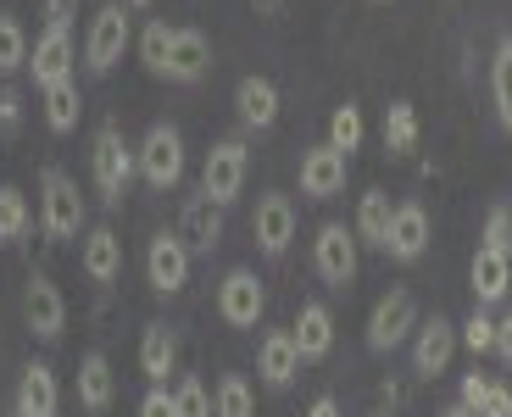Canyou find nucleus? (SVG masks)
<instances>
[{"label": "nucleus", "instance_id": "46", "mask_svg": "<svg viewBox=\"0 0 512 417\" xmlns=\"http://www.w3.org/2000/svg\"><path fill=\"white\" fill-rule=\"evenodd\" d=\"M284 0H256V12H279Z\"/></svg>", "mask_w": 512, "mask_h": 417}, {"label": "nucleus", "instance_id": "8", "mask_svg": "<svg viewBox=\"0 0 512 417\" xmlns=\"http://www.w3.org/2000/svg\"><path fill=\"white\" fill-rule=\"evenodd\" d=\"M190 245L179 240V228L173 234H151V245H145V278H151V290L156 295H179L184 284H190Z\"/></svg>", "mask_w": 512, "mask_h": 417}, {"label": "nucleus", "instance_id": "22", "mask_svg": "<svg viewBox=\"0 0 512 417\" xmlns=\"http://www.w3.org/2000/svg\"><path fill=\"white\" fill-rule=\"evenodd\" d=\"M468 284H474V306H501L512 290V256L501 251H474V267H468Z\"/></svg>", "mask_w": 512, "mask_h": 417}, {"label": "nucleus", "instance_id": "23", "mask_svg": "<svg viewBox=\"0 0 512 417\" xmlns=\"http://www.w3.org/2000/svg\"><path fill=\"white\" fill-rule=\"evenodd\" d=\"M17 412L28 417H56V406H62V390H56V373L51 362H28L23 379H17Z\"/></svg>", "mask_w": 512, "mask_h": 417}, {"label": "nucleus", "instance_id": "16", "mask_svg": "<svg viewBox=\"0 0 512 417\" xmlns=\"http://www.w3.org/2000/svg\"><path fill=\"white\" fill-rule=\"evenodd\" d=\"M256 373L268 390H290L295 373H301V351H295V334L290 329H268L256 340Z\"/></svg>", "mask_w": 512, "mask_h": 417}, {"label": "nucleus", "instance_id": "7", "mask_svg": "<svg viewBox=\"0 0 512 417\" xmlns=\"http://www.w3.org/2000/svg\"><path fill=\"white\" fill-rule=\"evenodd\" d=\"M262 312H268V290H262V278H256L251 267H229L223 284H218V317L229 323V329H256Z\"/></svg>", "mask_w": 512, "mask_h": 417}, {"label": "nucleus", "instance_id": "40", "mask_svg": "<svg viewBox=\"0 0 512 417\" xmlns=\"http://www.w3.org/2000/svg\"><path fill=\"white\" fill-rule=\"evenodd\" d=\"M485 395H490V379H485V373H468V379H462V406H468L474 417H479V406H485Z\"/></svg>", "mask_w": 512, "mask_h": 417}, {"label": "nucleus", "instance_id": "33", "mask_svg": "<svg viewBox=\"0 0 512 417\" xmlns=\"http://www.w3.org/2000/svg\"><path fill=\"white\" fill-rule=\"evenodd\" d=\"M362 134H368V123H362V106H334V112H329V145H334V151H362Z\"/></svg>", "mask_w": 512, "mask_h": 417}, {"label": "nucleus", "instance_id": "2", "mask_svg": "<svg viewBox=\"0 0 512 417\" xmlns=\"http://www.w3.org/2000/svg\"><path fill=\"white\" fill-rule=\"evenodd\" d=\"M84 195L78 184L62 173V167H45L39 173V228L51 234V240H78L84 234Z\"/></svg>", "mask_w": 512, "mask_h": 417}, {"label": "nucleus", "instance_id": "48", "mask_svg": "<svg viewBox=\"0 0 512 417\" xmlns=\"http://www.w3.org/2000/svg\"><path fill=\"white\" fill-rule=\"evenodd\" d=\"M12 417H28V412H17V406H12Z\"/></svg>", "mask_w": 512, "mask_h": 417}, {"label": "nucleus", "instance_id": "12", "mask_svg": "<svg viewBox=\"0 0 512 417\" xmlns=\"http://www.w3.org/2000/svg\"><path fill=\"white\" fill-rule=\"evenodd\" d=\"M346 173H351V156L334 151L329 139L312 145V151H301V195L307 201H334V195L346 190Z\"/></svg>", "mask_w": 512, "mask_h": 417}, {"label": "nucleus", "instance_id": "31", "mask_svg": "<svg viewBox=\"0 0 512 417\" xmlns=\"http://www.w3.org/2000/svg\"><path fill=\"white\" fill-rule=\"evenodd\" d=\"M212 417H256V390L240 373H223L218 390H212Z\"/></svg>", "mask_w": 512, "mask_h": 417}, {"label": "nucleus", "instance_id": "45", "mask_svg": "<svg viewBox=\"0 0 512 417\" xmlns=\"http://www.w3.org/2000/svg\"><path fill=\"white\" fill-rule=\"evenodd\" d=\"M440 417H474V412H468V406L457 401V406H446V412H440Z\"/></svg>", "mask_w": 512, "mask_h": 417}, {"label": "nucleus", "instance_id": "32", "mask_svg": "<svg viewBox=\"0 0 512 417\" xmlns=\"http://www.w3.org/2000/svg\"><path fill=\"white\" fill-rule=\"evenodd\" d=\"M28 51H34V45H28L23 23H17L12 12H0V73H6V78L23 73V67H28Z\"/></svg>", "mask_w": 512, "mask_h": 417}, {"label": "nucleus", "instance_id": "36", "mask_svg": "<svg viewBox=\"0 0 512 417\" xmlns=\"http://www.w3.org/2000/svg\"><path fill=\"white\" fill-rule=\"evenodd\" d=\"M173 401H179V417H212V395H206V384L195 373H184L173 384Z\"/></svg>", "mask_w": 512, "mask_h": 417}, {"label": "nucleus", "instance_id": "21", "mask_svg": "<svg viewBox=\"0 0 512 417\" xmlns=\"http://www.w3.org/2000/svg\"><path fill=\"white\" fill-rule=\"evenodd\" d=\"M290 334H295V351H301V362H323V356L334 351V312H329L323 301H307L301 312H295Z\"/></svg>", "mask_w": 512, "mask_h": 417}, {"label": "nucleus", "instance_id": "25", "mask_svg": "<svg viewBox=\"0 0 512 417\" xmlns=\"http://www.w3.org/2000/svg\"><path fill=\"white\" fill-rule=\"evenodd\" d=\"M140 367H145V379H151V384H162L167 373L179 367V334L167 329L162 317L145 323V334H140Z\"/></svg>", "mask_w": 512, "mask_h": 417}, {"label": "nucleus", "instance_id": "30", "mask_svg": "<svg viewBox=\"0 0 512 417\" xmlns=\"http://www.w3.org/2000/svg\"><path fill=\"white\" fill-rule=\"evenodd\" d=\"M490 95H496V117L501 128L512 134V34L496 45V56H490Z\"/></svg>", "mask_w": 512, "mask_h": 417}, {"label": "nucleus", "instance_id": "19", "mask_svg": "<svg viewBox=\"0 0 512 417\" xmlns=\"http://www.w3.org/2000/svg\"><path fill=\"white\" fill-rule=\"evenodd\" d=\"M78 262H84V273H90V284H112L117 273H123V240H117L112 223H95L84 228V245H78Z\"/></svg>", "mask_w": 512, "mask_h": 417}, {"label": "nucleus", "instance_id": "29", "mask_svg": "<svg viewBox=\"0 0 512 417\" xmlns=\"http://www.w3.org/2000/svg\"><path fill=\"white\" fill-rule=\"evenodd\" d=\"M28 228H34V206H28V195L12 190V184H0V245L28 240Z\"/></svg>", "mask_w": 512, "mask_h": 417}, {"label": "nucleus", "instance_id": "10", "mask_svg": "<svg viewBox=\"0 0 512 417\" xmlns=\"http://www.w3.org/2000/svg\"><path fill=\"white\" fill-rule=\"evenodd\" d=\"M23 317H28V329H34V340H62V329H67V301H62V290L51 284V273H28V284H23Z\"/></svg>", "mask_w": 512, "mask_h": 417}, {"label": "nucleus", "instance_id": "42", "mask_svg": "<svg viewBox=\"0 0 512 417\" xmlns=\"http://www.w3.org/2000/svg\"><path fill=\"white\" fill-rule=\"evenodd\" d=\"M73 12H78V0H45V23H56V28L73 23Z\"/></svg>", "mask_w": 512, "mask_h": 417}, {"label": "nucleus", "instance_id": "3", "mask_svg": "<svg viewBox=\"0 0 512 417\" xmlns=\"http://www.w3.org/2000/svg\"><path fill=\"white\" fill-rule=\"evenodd\" d=\"M134 162H140V178L151 190H179L184 184V134L173 123H151L140 139V151H134Z\"/></svg>", "mask_w": 512, "mask_h": 417}, {"label": "nucleus", "instance_id": "1", "mask_svg": "<svg viewBox=\"0 0 512 417\" xmlns=\"http://www.w3.org/2000/svg\"><path fill=\"white\" fill-rule=\"evenodd\" d=\"M140 173V162H134V151H128V139L117 123H101L95 128V145H90V178L95 190H101L106 206H123L128 195V178Z\"/></svg>", "mask_w": 512, "mask_h": 417}, {"label": "nucleus", "instance_id": "5", "mask_svg": "<svg viewBox=\"0 0 512 417\" xmlns=\"http://www.w3.org/2000/svg\"><path fill=\"white\" fill-rule=\"evenodd\" d=\"M357 262H362V245L346 223H323L318 240H312V267L329 290H346L351 278H357Z\"/></svg>", "mask_w": 512, "mask_h": 417}, {"label": "nucleus", "instance_id": "24", "mask_svg": "<svg viewBox=\"0 0 512 417\" xmlns=\"http://www.w3.org/2000/svg\"><path fill=\"white\" fill-rule=\"evenodd\" d=\"M117 401V379H112V362H106L101 351H90L84 362H78V406L84 412H95L101 417L106 406Z\"/></svg>", "mask_w": 512, "mask_h": 417}, {"label": "nucleus", "instance_id": "39", "mask_svg": "<svg viewBox=\"0 0 512 417\" xmlns=\"http://www.w3.org/2000/svg\"><path fill=\"white\" fill-rule=\"evenodd\" d=\"M140 417H179V401H173V390H162V384H151L140 401Z\"/></svg>", "mask_w": 512, "mask_h": 417}, {"label": "nucleus", "instance_id": "37", "mask_svg": "<svg viewBox=\"0 0 512 417\" xmlns=\"http://www.w3.org/2000/svg\"><path fill=\"white\" fill-rule=\"evenodd\" d=\"M485 251H501V256H512V206H490V217H485Z\"/></svg>", "mask_w": 512, "mask_h": 417}, {"label": "nucleus", "instance_id": "6", "mask_svg": "<svg viewBox=\"0 0 512 417\" xmlns=\"http://www.w3.org/2000/svg\"><path fill=\"white\" fill-rule=\"evenodd\" d=\"M128 51V12L123 0H106L101 12L90 17V34H84V67L90 73H112Z\"/></svg>", "mask_w": 512, "mask_h": 417}, {"label": "nucleus", "instance_id": "20", "mask_svg": "<svg viewBox=\"0 0 512 417\" xmlns=\"http://www.w3.org/2000/svg\"><path fill=\"white\" fill-rule=\"evenodd\" d=\"M429 251V212L418 201H401L396 217H390V240H384V256H396V262H418Z\"/></svg>", "mask_w": 512, "mask_h": 417}, {"label": "nucleus", "instance_id": "26", "mask_svg": "<svg viewBox=\"0 0 512 417\" xmlns=\"http://www.w3.org/2000/svg\"><path fill=\"white\" fill-rule=\"evenodd\" d=\"M390 217H396V206H390V195L384 190H368L357 201V245H373V251H384V240H390Z\"/></svg>", "mask_w": 512, "mask_h": 417}, {"label": "nucleus", "instance_id": "28", "mask_svg": "<svg viewBox=\"0 0 512 417\" xmlns=\"http://www.w3.org/2000/svg\"><path fill=\"white\" fill-rule=\"evenodd\" d=\"M78 112H84V101H78V78H62V84L45 89V123H51V134H73Z\"/></svg>", "mask_w": 512, "mask_h": 417}, {"label": "nucleus", "instance_id": "43", "mask_svg": "<svg viewBox=\"0 0 512 417\" xmlns=\"http://www.w3.org/2000/svg\"><path fill=\"white\" fill-rule=\"evenodd\" d=\"M496 356H501V362L512 367V312H507V317H501V323H496Z\"/></svg>", "mask_w": 512, "mask_h": 417}, {"label": "nucleus", "instance_id": "27", "mask_svg": "<svg viewBox=\"0 0 512 417\" xmlns=\"http://www.w3.org/2000/svg\"><path fill=\"white\" fill-rule=\"evenodd\" d=\"M384 151H390V156H412V151H418V112H412V101H390V106H384Z\"/></svg>", "mask_w": 512, "mask_h": 417}, {"label": "nucleus", "instance_id": "9", "mask_svg": "<svg viewBox=\"0 0 512 417\" xmlns=\"http://www.w3.org/2000/svg\"><path fill=\"white\" fill-rule=\"evenodd\" d=\"M412 329H418V301L407 290L379 295V306L368 312V351H396L412 340Z\"/></svg>", "mask_w": 512, "mask_h": 417}, {"label": "nucleus", "instance_id": "17", "mask_svg": "<svg viewBox=\"0 0 512 417\" xmlns=\"http://www.w3.org/2000/svg\"><path fill=\"white\" fill-rule=\"evenodd\" d=\"M279 106H284V101H279V84H273V78L245 73L240 84H234V112H240V123L256 128V134L279 123Z\"/></svg>", "mask_w": 512, "mask_h": 417}, {"label": "nucleus", "instance_id": "35", "mask_svg": "<svg viewBox=\"0 0 512 417\" xmlns=\"http://www.w3.org/2000/svg\"><path fill=\"white\" fill-rule=\"evenodd\" d=\"M457 345H468L474 356L496 351V317H485V306H474V317L457 329Z\"/></svg>", "mask_w": 512, "mask_h": 417}, {"label": "nucleus", "instance_id": "38", "mask_svg": "<svg viewBox=\"0 0 512 417\" xmlns=\"http://www.w3.org/2000/svg\"><path fill=\"white\" fill-rule=\"evenodd\" d=\"M23 128V89H0V134H17Z\"/></svg>", "mask_w": 512, "mask_h": 417}, {"label": "nucleus", "instance_id": "4", "mask_svg": "<svg viewBox=\"0 0 512 417\" xmlns=\"http://www.w3.org/2000/svg\"><path fill=\"white\" fill-rule=\"evenodd\" d=\"M245 173H251V151H245V139H218V145L206 151V162H201V195H206V201H218V206L240 201Z\"/></svg>", "mask_w": 512, "mask_h": 417}, {"label": "nucleus", "instance_id": "47", "mask_svg": "<svg viewBox=\"0 0 512 417\" xmlns=\"http://www.w3.org/2000/svg\"><path fill=\"white\" fill-rule=\"evenodd\" d=\"M123 6H156V0H123Z\"/></svg>", "mask_w": 512, "mask_h": 417}, {"label": "nucleus", "instance_id": "41", "mask_svg": "<svg viewBox=\"0 0 512 417\" xmlns=\"http://www.w3.org/2000/svg\"><path fill=\"white\" fill-rule=\"evenodd\" d=\"M479 417H512V390L507 384H490L485 406H479Z\"/></svg>", "mask_w": 512, "mask_h": 417}, {"label": "nucleus", "instance_id": "13", "mask_svg": "<svg viewBox=\"0 0 512 417\" xmlns=\"http://www.w3.org/2000/svg\"><path fill=\"white\" fill-rule=\"evenodd\" d=\"M73 34L67 28H56V23H45V34L34 39V51H28V73H34V84L39 89H51V84H62V78H73Z\"/></svg>", "mask_w": 512, "mask_h": 417}, {"label": "nucleus", "instance_id": "49", "mask_svg": "<svg viewBox=\"0 0 512 417\" xmlns=\"http://www.w3.org/2000/svg\"><path fill=\"white\" fill-rule=\"evenodd\" d=\"M379 417H390V412H379Z\"/></svg>", "mask_w": 512, "mask_h": 417}, {"label": "nucleus", "instance_id": "15", "mask_svg": "<svg viewBox=\"0 0 512 417\" xmlns=\"http://www.w3.org/2000/svg\"><path fill=\"white\" fill-rule=\"evenodd\" d=\"M251 234L262 245V256H284L295 240V201L290 195H262L256 201V217H251Z\"/></svg>", "mask_w": 512, "mask_h": 417}, {"label": "nucleus", "instance_id": "34", "mask_svg": "<svg viewBox=\"0 0 512 417\" xmlns=\"http://www.w3.org/2000/svg\"><path fill=\"white\" fill-rule=\"evenodd\" d=\"M173 34H179V28H167V23H151V28L140 34V62L151 67L156 78L167 73V56H173Z\"/></svg>", "mask_w": 512, "mask_h": 417}, {"label": "nucleus", "instance_id": "14", "mask_svg": "<svg viewBox=\"0 0 512 417\" xmlns=\"http://www.w3.org/2000/svg\"><path fill=\"white\" fill-rule=\"evenodd\" d=\"M179 240L190 245V256H212L223 245V206L206 201V195H190L179 206Z\"/></svg>", "mask_w": 512, "mask_h": 417}, {"label": "nucleus", "instance_id": "11", "mask_svg": "<svg viewBox=\"0 0 512 417\" xmlns=\"http://www.w3.org/2000/svg\"><path fill=\"white\" fill-rule=\"evenodd\" d=\"M451 356H457V323H446V317H423L418 329H412V373L418 379H440L451 367Z\"/></svg>", "mask_w": 512, "mask_h": 417}, {"label": "nucleus", "instance_id": "44", "mask_svg": "<svg viewBox=\"0 0 512 417\" xmlns=\"http://www.w3.org/2000/svg\"><path fill=\"white\" fill-rule=\"evenodd\" d=\"M307 417H340V401H334V395H318V401L307 406Z\"/></svg>", "mask_w": 512, "mask_h": 417}, {"label": "nucleus", "instance_id": "18", "mask_svg": "<svg viewBox=\"0 0 512 417\" xmlns=\"http://www.w3.org/2000/svg\"><path fill=\"white\" fill-rule=\"evenodd\" d=\"M212 73V39L201 28H179L173 34V56H167V84H201Z\"/></svg>", "mask_w": 512, "mask_h": 417}]
</instances>
